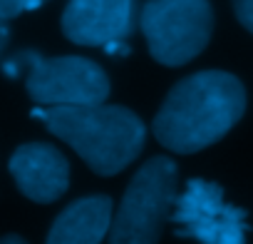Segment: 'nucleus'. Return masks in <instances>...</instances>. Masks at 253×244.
Wrapping results in <instances>:
<instances>
[{
  "mask_svg": "<svg viewBox=\"0 0 253 244\" xmlns=\"http://www.w3.org/2000/svg\"><path fill=\"white\" fill-rule=\"evenodd\" d=\"M10 175L18 189L40 204H50L67 192L70 165L65 155L45 142H30L10 157Z\"/></svg>",
  "mask_w": 253,
  "mask_h": 244,
  "instance_id": "obj_8",
  "label": "nucleus"
},
{
  "mask_svg": "<svg viewBox=\"0 0 253 244\" xmlns=\"http://www.w3.org/2000/svg\"><path fill=\"white\" fill-rule=\"evenodd\" d=\"M47 130L65 140L92 172L109 177L132 165L144 147V122L119 105H72V107H35Z\"/></svg>",
  "mask_w": 253,
  "mask_h": 244,
  "instance_id": "obj_2",
  "label": "nucleus"
},
{
  "mask_svg": "<svg viewBox=\"0 0 253 244\" xmlns=\"http://www.w3.org/2000/svg\"><path fill=\"white\" fill-rule=\"evenodd\" d=\"M233 10H236L238 23L248 33H253V0H233Z\"/></svg>",
  "mask_w": 253,
  "mask_h": 244,
  "instance_id": "obj_11",
  "label": "nucleus"
},
{
  "mask_svg": "<svg viewBox=\"0 0 253 244\" xmlns=\"http://www.w3.org/2000/svg\"><path fill=\"white\" fill-rule=\"evenodd\" d=\"M176 204V165L149 160L129 182L109 227V244H159L164 222Z\"/></svg>",
  "mask_w": 253,
  "mask_h": 244,
  "instance_id": "obj_3",
  "label": "nucleus"
},
{
  "mask_svg": "<svg viewBox=\"0 0 253 244\" xmlns=\"http://www.w3.org/2000/svg\"><path fill=\"white\" fill-rule=\"evenodd\" d=\"M0 244H28V242H25V239H20V237H15V234H8V237L0 239Z\"/></svg>",
  "mask_w": 253,
  "mask_h": 244,
  "instance_id": "obj_13",
  "label": "nucleus"
},
{
  "mask_svg": "<svg viewBox=\"0 0 253 244\" xmlns=\"http://www.w3.org/2000/svg\"><path fill=\"white\" fill-rule=\"evenodd\" d=\"M28 72L25 87L38 105L72 107V105H102L109 95V80L99 65L87 58H42L25 50L5 62L8 75Z\"/></svg>",
  "mask_w": 253,
  "mask_h": 244,
  "instance_id": "obj_4",
  "label": "nucleus"
},
{
  "mask_svg": "<svg viewBox=\"0 0 253 244\" xmlns=\"http://www.w3.org/2000/svg\"><path fill=\"white\" fill-rule=\"evenodd\" d=\"M246 110V90L238 77L204 70L171 87L154 117V137L171 152L191 155L218 142Z\"/></svg>",
  "mask_w": 253,
  "mask_h": 244,
  "instance_id": "obj_1",
  "label": "nucleus"
},
{
  "mask_svg": "<svg viewBox=\"0 0 253 244\" xmlns=\"http://www.w3.org/2000/svg\"><path fill=\"white\" fill-rule=\"evenodd\" d=\"M45 3V0H0V15L5 20L10 18H18L20 13H28V10H35Z\"/></svg>",
  "mask_w": 253,
  "mask_h": 244,
  "instance_id": "obj_10",
  "label": "nucleus"
},
{
  "mask_svg": "<svg viewBox=\"0 0 253 244\" xmlns=\"http://www.w3.org/2000/svg\"><path fill=\"white\" fill-rule=\"evenodd\" d=\"M8 40H10V28H8V20L0 15V55L8 48Z\"/></svg>",
  "mask_w": 253,
  "mask_h": 244,
  "instance_id": "obj_12",
  "label": "nucleus"
},
{
  "mask_svg": "<svg viewBox=\"0 0 253 244\" xmlns=\"http://www.w3.org/2000/svg\"><path fill=\"white\" fill-rule=\"evenodd\" d=\"M137 23L134 0H70L62 13V33L67 40L107 53H126L124 40Z\"/></svg>",
  "mask_w": 253,
  "mask_h": 244,
  "instance_id": "obj_7",
  "label": "nucleus"
},
{
  "mask_svg": "<svg viewBox=\"0 0 253 244\" xmlns=\"http://www.w3.org/2000/svg\"><path fill=\"white\" fill-rule=\"evenodd\" d=\"M139 25L152 58L167 67H179L209 45L213 10L209 0H147Z\"/></svg>",
  "mask_w": 253,
  "mask_h": 244,
  "instance_id": "obj_5",
  "label": "nucleus"
},
{
  "mask_svg": "<svg viewBox=\"0 0 253 244\" xmlns=\"http://www.w3.org/2000/svg\"><path fill=\"white\" fill-rule=\"evenodd\" d=\"M171 222L179 237L196 244H246L248 222L241 207L223 199V189L209 180H189L174 204Z\"/></svg>",
  "mask_w": 253,
  "mask_h": 244,
  "instance_id": "obj_6",
  "label": "nucleus"
},
{
  "mask_svg": "<svg viewBox=\"0 0 253 244\" xmlns=\"http://www.w3.org/2000/svg\"><path fill=\"white\" fill-rule=\"evenodd\" d=\"M109 227H112V199L84 197L60 212L45 244H102Z\"/></svg>",
  "mask_w": 253,
  "mask_h": 244,
  "instance_id": "obj_9",
  "label": "nucleus"
}]
</instances>
